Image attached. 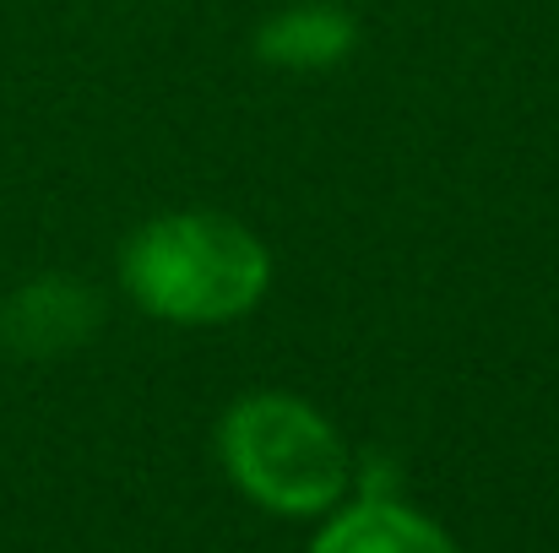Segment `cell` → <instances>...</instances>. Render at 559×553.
<instances>
[{
	"mask_svg": "<svg viewBox=\"0 0 559 553\" xmlns=\"http://www.w3.org/2000/svg\"><path fill=\"white\" fill-rule=\"evenodd\" d=\"M126 293L175 326H217L250 315L272 288L266 244L223 212H169L142 223L120 250Z\"/></svg>",
	"mask_w": 559,
	"mask_h": 553,
	"instance_id": "obj_1",
	"label": "cell"
},
{
	"mask_svg": "<svg viewBox=\"0 0 559 553\" xmlns=\"http://www.w3.org/2000/svg\"><path fill=\"white\" fill-rule=\"evenodd\" d=\"M217 445L228 478L277 516L332 510L348 489V445L316 407L294 396L261 390L234 401L217 429Z\"/></svg>",
	"mask_w": 559,
	"mask_h": 553,
	"instance_id": "obj_2",
	"label": "cell"
},
{
	"mask_svg": "<svg viewBox=\"0 0 559 553\" xmlns=\"http://www.w3.org/2000/svg\"><path fill=\"white\" fill-rule=\"evenodd\" d=\"M104 321V304L87 282L76 277H38L22 282L5 304H0V342L16 359H55L82 348Z\"/></svg>",
	"mask_w": 559,
	"mask_h": 553,
	"instance_id": "obj_3",
	"label": "cell"
},
{
	"mask_svg": "<svg viewBox=\"0 0 559 553\" xmlns=\"http://www.w3.org/2000/svg\"><path fill=\"white\" fill-rule=\"evenodd\" d=\"M354 44H359V22L326 0L288 5L255 27V55L277 71H326V65L348 60Z\"/></svg>",
	"mask_w": 559,
	"mask_h": 553,
	"instance_id": "obj_4",
	"label": "cell"
},
{
	"mask_svg": "<svg viewBox=\"0 0 559 553\" xmlns=\"http://www.w3.org/2000/svg\"><path fill=\"white\" fill-rule=\"evenodd\" d=\"M310 553H456L451 549V538L435 527V521H424V516H413L407 505H396V500H359L354 510H343L321 538H316V549Z\"/></svg>",
	"mask_w": 559,
	"mask_h": 553,
	"instance_id": "obj_5",
	"label": "cell"
}]
</instances>
